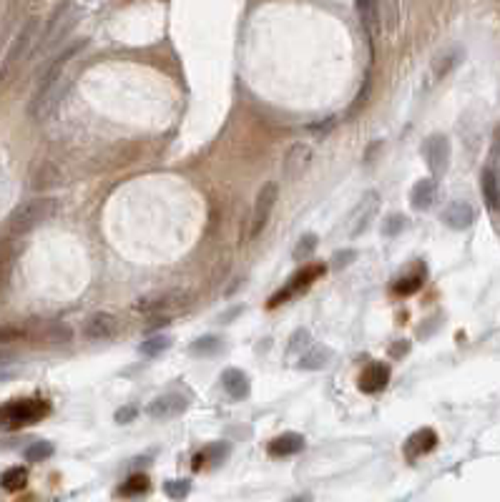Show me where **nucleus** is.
Masks as SVG:
<instances>
[{
	"instance_id": "7c9ffc66",
	"label": "nucleus",
	"mask_w": 500,
	"mask_h": 502,
	"mask_svg": "<svg viewBox=\"0 0 500 502\" xmlns=\"http://www.w3.org/2000/svg\"><path fill=\"white\" fill-rule=\"evenodd\" d=\"M25 460L28 462H43V460H48V457L53 455V445L51 442H46V439H35L33 445H28L25 447Z\"/></svg>"
},
{
	"instance_id": "dca6fc26",
	"label": "nucleus",
	"mask_w": 500,
	"mask_h": 502,
	"mask_svg": "<svg viewBox=\"0 0 500 502\" xmlns=\"http://www.w3.org/2000/svg\"><path fill=\"white\" fill-rule=\"evenodd\" d=\"M387 382H390V367L382 362H374L360 375V382H357V384H360L362 392L374 394V392H379V389H385Z\"/></svg>"
},
{
	"instance_id": "bb28decb",
	"label": "nucleus",
	"mask_w": 500,
	"mask_h": 502,
	"mask_svg": "<svg viewBox=\"0 0 500 502\" xmlns=\"http://www.w3.org/2000/svg\"><path fill=\"white\" fill-rule=\"evenodd\" d=\"M0 485H3V490H8V492L23 490V487L28 485V470H25V468L6 470V472H3V477H0Z\"/></svg>"
},
{
	"instance_id": "f3484780",
	"label": "nucleus",
	"mask_w": 500,
	"mask_h": 502,
	"mask_svg": "<svg viewBox=\"0 0 500 502\" xmlns=\"http://www.w3.org/2000/svg\"><path fill=\"white\" fill-rule=\"evenodd\" d=\"M472 221H475V211H472V206L470 203H465V201H453L443 211V224L450 226V229H455V231L470 229Z\"/></svg>"
},
{
	"instance_id": "c03bdc74",
	"label": "nucleus",
	"mask_w": 500,
	"mask_h": 502,
	"mask_svg": "<svg viewBox=\"0 0 500 502\" xmlns=\"http://www.w3.org/2000/svg\"><path fill=\"white\" fill-rule=\"evenodd\" d=\"M310 500H312L310 495H297V497H289L287 502H310Z\"/></svg>"
},
{
	"instance_id": "2eb2a0df",
	"label": "nucleus",
	"mask_w": 500,
	"mask_h": 502,
	"mask_svg": "<svg viewBox=\"0 0 500 502\" xmlns=\"http://www.w3.org/2000/svg\"><path fill=\"white\" fill-rule=\"evenodd\" d=\"M186 306V294L181 291H169V294L161 296H149V299H141L136 304L138 312H171V309H181Z\"/></svg>"
},
{
	"instance_id": "6ab92c4d",
	"label": "nucleus",
	"mask_w": 500,
	"mask_h": 502,
	"mask_svg": "<svg viewBox=\"0 0 500 502\" xmlns=\"http://www.w3.org/2000/svg\"><path fill=\"white\" fill-rule=\"evenodd\" d=\"M302 450H305V437H302L299 432L279 434V437L272 439L269 447H267V452H269L272 457H292Z\"/></svg>"
},
{
	"instance_id": "4c0bfd02",
	"label": "nucleus",
	"mask_w": 500,
	"mask_h": 502,
	"mask_svg": "<svg viewBox=\"0 0 500 502\" xmlns=\"http://www.w3.org/2000/svg\"><path fill=\"white\" fill-rule=\"evenodd\" d=\"M405 229V216H387L385 219V226H382V234H385L387 239H392V237H397L400 231Z\"/></svg>"
},
{
	"instance_id": "ddd939ff",
	"label": "nucleus",
	"mask_w": 500,
	"mask_h": 502,
	"mask_svg": "<svg viewBox=\"0 0 500 502\" xmlns=\"http://www.w3.org/2000/svg\"><path fill=\"white\" fill-rule=\"evenodd\" d=\"M118 332V322H116L114 314L109 312H96L86 319V327H83V334L86 339H109Z\"/></svg>"
},
{
	"instance_id": "a18cd8bd",
	"label": "nucleus",
	"mask_w": 500,
	"mask_h": 502,
	"mask_svg": "<svg viewBox=\"0 0 500 502\" xmlns=\"http://www.w3.org/2000/svg\"><path fill=\"white\" fill-rule=\"evenodd\" d=\"M3 43H6V30L0 33V48H3Z\"/></svg>"
},
{
	"instance_id": "412c9836",
	"label": "nucleus",
	"mask_w": 500,
	"mask_h": 502,
	"mask_svg": "<svg viewBox=\"0 0 500 502\" xmlns=\"http://www.w3.org/2000/svg\"><path fill=\"white\" fill-rule=\"evenodd\" d=\"M355 8H357V13H360V20H362L367 35H370V38H377V35L382 33V20H379V3H374V0H357Z\"/></svg>"
},
{
	"instance_id": "e433bc0d",
	"label": "nucleus",
	"mask_w": 500,
	"mask_h": 502,
	"mask_svg": "<svg viewBox=\"0 0 500 502\" xmlns=\"http://www.w3.org/2000/svg\"><path fill=\"white\" fill-rule=\"evenodd\" d=\"M355 259H357V251H355V249H342V251H337V254H334L332 269H334V272H342L345 266L355 264Z\"/></svg>"
},
{
	"instance_id": "0eeeda50",
	"label": "nucleus",
	"mask_w": 500,
	"mask_h": 502,
	"mask_svg": "<svg viewBox=\"0 0 500 502\" xmlns=\"http://www.w3.org/2000/svg\"><path fill=\"white\" fill-rule=\"evenodd\" d=\"M422 156H425V163L430 168V173L435 176V181L448 171L450 166V141L443 133H435L425 141L422 146Z\"/></svg>"
},
{
	"instance_id": "b1692460",
	"label": "nucleus",
	"mask_w": 500,
	"mask_h": 502,
	"mask_svg": "<svg viewBox=\"0 0 500 502\" xmlns=\"http://www.w3.org/2000/svg\"><path fill=\"white\" fill-rule=\"evenodd\" d=\"M480 186H483V196H485L488 208L498 211L500 208V179H498V173H495L493 168H485L483 176H480Z\"/></svg>"
},
{
	"instance_id": "58836bf2",
	"label": "nucleus",
	"mask_w": 500,
	"mask_h": 502,
	"mask_svg": "<svg viewBox=\"0 0 500 502\" xmlns=\"http://www.w3.org/2000/svg\"><path fill=\"white\" fill-rule=\"evenodd\" d=\"M334 126H337V118L334 115H327L324 121H319V123H312L310 126V131L315 133L317 139H324V136H329V133L334 131Z\"/></svg>"
},
{
	"instance_id": "cd10ccee",
	"label": "nucleus",
	"mask_w": 500,
	"mask_h": 502,
	"mask_svg": "<svg viewBox=\"0 0 500 502\" xmlns=\"http://www.w3.org/2000/svg\"><path fill=\"white\" fill-rule=\"evenodd\" d=\"M149 487H151V482H149L146 475H131V477H128L126 482L118 487V495L121 497H138V495H144V492H149Z\"/></svg>"
},
{
	"instance_id": "a211bd4d",
	"label": "nucleus",
	"mask_w": 500,
	"mask_h": 502,
	"mask_svg": "<svg viewBox=\"0 0 500 502\" xmlns=\"http://www.w3.org/2000/svg\"><path fill=\"white\" fill-rule=\"evenodd\" d=\"M334 359V352L324 344H312L302 357H299L297 367L305 372H319L324 367H329V362Z\"/></svg>"
},
{
	"instance_id": "9d476101",
	"label": "nucleus",
	"mask_w": 500,
	"mask_h": 502,
	"mask_svg": "<svg viewBox=\"0 0 500 502\" xmlns=\"http://www.w3.org/2000/svg\"><path fill=\"white\" fill-rule=\"evenodd\" d=\"M186 407H189V402L181 394H161V397L151 399L146 404V415L151 420H173V417L184 415Z\"/></svg>"
},
{
	"instance_id": "1a4fd4ad",
	"label": "nucleus",
	"mask_w": 500,
	"mask_h": 502,
	"mask_svg": "<svg viewBox=\"0 0 500 502\" xmlns=\"http://www.w3.org/2000/svg\"><path fill=\"white\" fill-rule=\"evenodd\" d=\"M312 158H315V151L307 144H292L284 153V163H282V176L287 181H297L302 179V173L312 166Z\"/></svg>"
},
{
	"instance_id": "c9c22d12",
	"label": "nucleus",
	"mask_w": 500,
	"mask_h": 502,
	"mask_svg": "<svg viewBox=\"0 0 500 502\" xmlns=\"http://www.w3.org/2000/svg\"><path fill=\"white\" fill-rule=\"evenodd\" d=\"M397 11H400L397 3H379V20L385 23L387 30L397 28Z\"/></svg>"
},
{
	"instance_id": "473e14b6",
	"label": "nucleus",
	"mask_w": 500,
	"mask_h": 502,
	"mask_svg": "<svg viewBox=\"0 0 500 502\" xmlns=\"http://www.w3.org/2000/svg\"><path fill=\"white\" fill-rule=\"evenodd\" d=\"M164 492H166L171 500H186L191 492V479H169L166 485H164Z\"/></svg>"
},
{
	"instance_id": "4be33fe9",
	"label": "nucleus",
	"mask_w": 500,
	"mask_h": 502,
	"mask_svg": "<svg viewBox=\"0 0 500 502\" xmlns=\"http://www.w3.org/2000/svg\"><path fill=\"white\" fill-rule=\"evenodd\" d=\"M435 194H437V181L422 179L410 191V203H413L415 211H425V208H430L432 201H435Z\"/></svg>"
},
{
	"instance_id": "2f4dec72",
	"label": "nucleus",
	"mask_w": 500,
	"mask_h": 502,
	"mask_svg": "<svg viewBox=\"0 0 500 502\" xmlns=\"http://www.w3.org/2000/svg\"><path fill=\"white\" fill-rule=\"evenodd\" d=\"M317 244H319L317 234H305V237L297 241V246H294V259L302 261V259H310V256H315Z\"/></svg>"
},
{
	"instance_id": "a19ab883",
	"label": "nucleus",
	"mask_w": 500,
	"mask_h": 502,
	"mask_svg": "<svg viewBox=\"0 0 500 502\" xmlns=\"http://www.w3.org/2000/svg\"><path fill=\"white\" fill-rule=\"evenodd\" d=\"M242 312H244V304H236L234 309H229V312L221 314V319H219V322H221V324H229V322H234V319L239 317Z\"/></svg>"
},
{
	"instance_id": "c85d7f7f",
	"label": "nucleus",
	"mask_w": 500,
	"mask_h": 502,
	"mask_svg": "<svg viewBox=\"0 0 500 502\" xmlns=\"http://www.w3.org/2000/svg\"><path fill=\"white\" fill-rule=\"evenodd\" d=\"M171 346V337L166 334H154L149 337V339L144 341V344L138 346V352L144 354V357H159V354H164Z\"/></svg>"
},
{
	"instance_id": "f03ea898",
	"label": "nucleus",
	"mask_w": 500,
	"mask_h": 502,
	"mask_svg": "<svg viewBox=\"0 0 500 502\" xmlns=\"http://www.w3.org/2000/svg\"><path fill=\"white\" fill-rule=\"evenodd\" d=\"M56 211H58V199H53V196L28 199V201L18 203V206L11 211V216H8V231H11V237L30 234L33 229L46 224Z\"/></svg>"
},
{
	"instance_id": "f704fd0d",
	"label": "nucleus",
	"mask_w": 500,
	"mask_h": 502,
	"mask_svg": "<svg viewBox=\"0 0 500 502\" xmlns=\"http://www.w3.org/2000/svg\"><path fill=\"white\" fill-rule=\"evenodd\" d=\"M226 457H229V442H214L204 452V460H209V465H214V468H219Z\"/></svg>"
},
{
	"instance_id": "9b49d317",
	"label": "nucleus",
	"mask_w": 500,
	"mask_h": 502,
	"mask_svg": "<svg viewBox=\"0 0 500 502\" xmlns=\"http://www.w3.org/2000/svg\"><path fill=\"white\" fill-rule=\"evenodd\" d=\"M379 208V194L377 191H367L362 196V201L355 206V214H352V226H350V234L352 237H360L367 231V226L372 224L374 214H377Z\"/></svg>"
},
{
	"instance_id": "393cba45",
	"label": "nucleus",
	"mask_w": 500,
	"mask_h": 502,
	"mask_svg": "<svg viewBox=\"0 0 500 502\" xmlns=\"http://www.w3.org/2000/svg\"><path fill=\"white\" fill-rule=\"evenodd\" d=\"M221 349H224V341L214 334L199 337V339L189 344V352L194 354V357H214V354H219Z\"/></svg>"
},
{
	"instance_id": "aec40b11",
	"label": "nucleus",
	"mask_w": 500,
	"mask_h": 502,
	"mask_svg": "<svg viewBox=\"0 0 500 502\" xmlns=\"http://www.w3.org/2000/svg\"><path fill=\"white\" fill-rule=\"evenodd\" d=\"M61 184H63V173H61V168L53 161H43L41 166L33 171V181H30V186H33L35 191L56 189V186Z\"/></svg>"
},
{
	"instance_id": "6e6552de",
	"label": "nucleus",
	"mask_w": 500,
	"mask_h": 502,
	"mask_svg": "<svg viewBox=\"0 0 500 502\" xmlns=\"http://www.w3.org/2000/svg\"><path fill=\"white\" fill-rule=\"evenodd\" d=\"M324 274V266L322 264H317V266H305L302 272H297L292 277V282L287 284V287H282L279 291H276L274 296H272L269 301H267V306H279V304H284L287 299H292L294 294H299V291H305L307 287H310L312 282H317V277H322Z\"/></svg>"
},
{
	"instance_id": "72a5a7b5",
	"label": "nucleus",
	"mask_w": 500,
	"mask_h": 502,
	"mask_svg": "<svg viewBox=\"0 0 500 502\" xmlns=\"http://www.w3.org/2000/svg\"><path fill=\"white\" fill-rule=\"evenodd\" d=\"M422 282H425V274H408V277L397 279L395 282V291L397 294H413V291H417L420 287H422Z\"/></svg>"
},
{
	"instance_id": "7ed1b4c3",
	"label": "nucleus",
	"mask_w": 500,
	"mask_h": 502,
	"mask_svg": "<svg viewBox=\"0 0 500 502\" xmlns=\"http://www.w3.org/2000/svg\"><path fill=\"white\" fill-rule=\"evenodd\" d=\"M48 402L38 397L28 399H13V402L0 404V432H11V429H20L41 422L48 415Z\"/></svg>"
},
{
	"instance_id": "79ce46f5",
	"label": "nucleus",
	"mask_w": 500,
	"mask_h": 502,
	"mask_svg": "<svg viewBox=\"0 0 500 502\" xmlns=\"http://www.w3.org/2000/svg\"><path fill=\"white\" fill-rule=\"evenodd\" d=\"M408 346H410L408 341H400V344H392V346H390V354H392V357H395V359H397V357H403V354L408 352Z\"/></svg>"
},
{
	"instance_id": "20e7f679",
	"label": "nucleus",
	"mask_w": 500,
	"mask_h": 502,
	"mask_svg": "<svg viewBox=\"0 0 500 502\" xmlns=\"http://www.w3.org/2000/svg\"><path fill=\"white\" fill-rule=\"evenodd\" d=\"M38 35H41V20L33 15V18L25 20L23 28L18 30L16 38H13V43H11V48H8L6 61H3V65H0V83H6L8 78L13 75V70L23 63V58L30 53V48H33V43H35Z\"/></svg>"
},
{
	"instance_id": "4468645a",
	"label": "nucleus",
	"mask_w": 500,
	"mask_h": 502,
	"mask_svg": "<svg viewBox=\"0 0 500 502\" xmlns=\"http://www.w3.org/2000/svg\"><path fill=\"white\" fill-rule=\"evenodd\" d=\"M221 387H224V392L229 394L231 399H247L249 392H252V382H249L244 370L229 367V370L221 372Z\"/></svg>"
},
{
	"instance_id": "a878e982",
	"label": "nucleus",
	"mask_w": 500,
	"mask_h": 502,
	"mask_svg": "<svg viewBox=\"0 0 500 502\" xmlns=\"http://www.w3.org/2000/svg\"><path fill=\"white\" fill-rule=\"evenodd\" d=\"M463 61V51L460 48H453V51L443 53V56L435 58V63H432V73H435V78H443V75H448L450 70L455 68V65Z\"/></svg>"
},
{
	"instance_id": "39448f33",
	"label": "nucleus",
	"mask_w": 500,
	"mask_h": 502,
	"mask_svg": "<svg viewBox=\"0 0 500 502\" xmlns=\"http://www.w3.org/2000/svg\"><path fill=\"white\" fill-rule=\"evenodd\" d=\"M75 11H78V8H75L73 3H61V6L56 8V13L51 15V20H48L46 30L38 35V46H35L33 53H43L51 46H56V43H61V38L75 25Z\"/></svg>"
},
{
	"instance_id": "37998d69",
	"label": "nucleus",
	"mask_w": 500,
	"mask_h": 502,
	"mask_svg": "<svg viewBox=\"0 0 500 502\" xmlns=\"http://www.w3.org/2000/svg\"><path fill=\"white\" fill-rule=\"evenodd\" d=\"M166 324H169L166 317H156V322H151L149 327H146V332H156L159 327H166Z\"/></svg>"
},
{
	"instance_id": "c756f323",
	"label": "nucleus",
	"mask_w": 500,
	"mask_h": 502,
	"mask_svg": "<svg viewBox=\"0 0 500 502\" xmlns=\"http://www.w3.org/2000/svg\"><path fill=\"white\" fill-rule=\"evenodd\" d=\"M312 346V334H310V330H297L292 337H289V344H287V354L292 357V354H302L307 352Z\"/></svg>"
},
{
	"instance_id": "f257e3e1",
	"label": "nucleus",
	"mask_w": 500,
	"mask_h": 502,
	"mask_svg": "<svg viewBox=\"0 0 500 502\" xmlns=\"http://www.w3.org/2000/svg\"><path fill=\"white\" fill-rule=\"evenodd\" d=\"M83 46H86V41L73 43V46H68L61 56H56L51 63H48V68L43 70V75H41V81H38V88H35L33 99H30V103H28L30 118L43 121V118L58 106L66 86H68V83H66V65H68L71 58L78 56V51H81Z\"/></svg>"
},
{
	"instance_id": "5701e85b",
	"label": "nucleus",
	"mask_w": 500,
	"mask_h": 502,
	"mask_svg": "<svg viewBox=\"0 0 500 502\" xmlns=\"http://www.w3.org/2000/svg\"><path fill=\"white\" fill-rule=\"evenodd\" d=\"M38 339L46 341V344H66V341L73 339V330L63 322H48L38 332Z\"/></svg>"
},
{
	"instance_id": "423d86ee",
	"label": "nucleus",
	"mask_w": 500,
	"mask_h": 502,
	"mask_svg": "<svg viewBox=\"0 0 500 502\" xmlns=\"http://www.w3.org/2000/svg\"><path fill=\"white\" fill-rule=\"evenodd\" d=\"M276 196H279V186L274 181H267L262 189H259L257 199H254V214H252V224H249V237H259L264 231L267 221H269L272 211H274Z\"/></svg>"
},
{
	"instance_id": "f8f14e48",
	"label": "nucleus",
	"mask_w": 500,
	"mask_h": 502,
	"mask_svg": "<svg viewBox=\"0 0 500 502\" xmlns=\"http://www.w3.org/2000/svg\"><path fill=\"white\" fill-rule=\"evenodd\" d=\"M435 445H437L435 429L422 427V429H417V432H413L408 439H405L403 452H405V457H408L410 462H415L417 457H422V455H427V452L435 450Z\"/></svg>"
},
{
	"instance_id": "ea45409f",
	"label": "nucleus",
	"mask_w": 500,
	"mask_h": 502,
	"mask_svg": "<svg viewBox=\"0 0 500 502\" xmlns=\"http://www.w3.org/2000/svg\"><path fill=\"white\" fill-rule=\"evenodd\" d=\"M138 415V410L133 407V404H126V407H121V410H116L114 420L118 422V425H128V422H133Z\"/></svg>"
}]
</instances>
